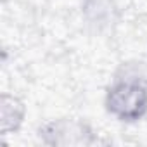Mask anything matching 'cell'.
I'll list each match as a JSON object with an SVG mask.
<instances>
[{
    "label": "cell",
    "instance_id": "1",
    "mask_svg": "<svg viewBox=\"0 0 147 147\" xmlns=\"http://www.w3.org/2000/svg\"><path fill=\"white\" fill-rule=\"evenodd\" d=\"M107 107L121 119H138L147 109V92L138 83H118L107 95Z\"/></svg>",
    "mask_w": 147,
    "mask_h": 147
},
{
    "label": "cell",
    "instance_id": "2",
    "mask_svg": "<svg viewBox=\"0 0 147 147\" xmlns=\"http://www.w3.org/2000/svg\"><path fill=\"white\" fill-rule=\"evenodd\" d=\"M23 119V106L14 97H2V130L9 131L18 128Z\"/></svg>",
    "mask_w": 147,
    "mask_h": 147
}]
</instances>
